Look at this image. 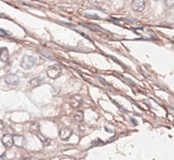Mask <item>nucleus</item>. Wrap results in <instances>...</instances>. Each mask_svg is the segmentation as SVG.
Masks as SVG:
<instances>
[{
	"label": "nucleus",
	"mask_w": 174,
	"mask_h": 160,
	"mask_svg": "<svg viewBox=\"0 0 174 160\" xmlns=\"http://www.w3.org/2000/svg\"><path fill=\"white\" fill-rule=\"evenodd\" d=\"M36 64V60L34 57L33 56H30V55H25L22 60H21V62H20V65L22 68L26 69V70H29V69H32L34 65Z\"/></svg>",
	"instance_id": "1"
},
{
	"label": "nucleus",
	"mask_w": 174,
	"mask_h": 160,
	"mask_svg": "<svg viewBox=\"0 0 174 160\" xmlns=\"http://www.w3.org/2000/svg\"><path fill=\"white\" fill-rule=\"evenodd\" d=\"M62 74V68L59 65H53L47 69V75L49 78L55 80Z\"/></svg>",
	"instance_id": "2"
},
{
	"label": "nucleus",
	"mask_w": 174,
	"mask_h": 160,
	"mask_svg": "<svg viewBox=\"0 0 174 160\" xmlns=\"http://www.w3.org/2000/svg\"><path fill=\"white\" fill-rule=\"evenodd\" d=\"M83 102V98L80 95H73L70 98L69 104L72 108H78Z\"/></svg>",
	"instance_id": "3"
},
{
	"label": "nucleus",
	"mask_w": 174,
	"mask_h": 160,
	"mask_svg": "<svg viewBox=\"0 0 174 160\" xmlns=\"http://www.w3.org/2000/svg\"><path fill=\"white\" fill-rule=\"evenodd\" d=\"M145 7H146V2H145V0H133L132 1V9L135 12H137V13L143 12Z\"/></svg>",
	"instance_id": "4"
},
{
	"label": "nucleus",
	"mask_w": 174,
	"mask_h": 160,
	"mask_svg": "<svg viewBox=\"0 0 174 160\" xmlns=\"http://www.w3.org/2000/svg\"><path fill=\"white\" fill-rule=\"evenodd\" d=\"M4 81L9 85H15L19 83V76L17 74H10L5 77Z\"/></svg>",
	"instance_id": "5"
},
{
	"label": "nucleus",
	"mask_w": 174,
	"mask_h": 160,
	"mask_svg": "<svg viewBox=\"0 0 174 160\" xmlns=\"http://www.w3.org/2000/svg\"><path fill=\"white\" fill-rule=\"evenodd\" d=\"M2 143L6 148H12L14 146V136L11 134H6L2 137Z\"/></svg>",
	"instance_id": "6"
},
{
	"label": "nucleus",
	"mask_w": 174,
	"mask_h": 160,
	"mask_svg": "<svg viewBox=\"0 0 174 160\" xmlns=\"http://www.w3.org/2000/svg\"><path fill=\"white\" fill-rule=\"evenodd\" d=\"M72 130L69 129L68 127H64L59 131V137L62 139V140H67V139H69L72 136Z\"/></svg>",
	"instance_id": "7"
},
{
	"label": "nucleus",
	"mask_w": 174,
	"mask_h": 160,
	"mask_svg": "<svg viewBox=\"0 0 174 160\" xmlns=\"http://www.w3.org/2000/svg\"><path fill=\"white\" fill-rule=\"evenodd\" d=\"M0 61L2 63H7L9 61V50L7 47L0 48Z\"/></svg>",
	"instance_id": "8"
},
{
	"label": "nucleus",
	"mask_w": 174,
	"mask_h": 160,
	"mask_svg": "<svg viewBox=\"0 0 174 160\" xmlns=\"http://www.w3.org/2000/svg\"><path fill=\"white\" fill-rule=\"evenodd\" d=\"M25 143V138L22 136H14V145L17 147H22Z\"/></svg>",
	"instance_id": "9"
},
{
	"label": "nucleus",
	"mask_w": 174,
	"mask_h": 160,
	"mask_svg": "<svg viewBox=\"0 0 174 160\" xmlns=\"http://www.w3.org/2000/svg\"><path fill=\"white\" fill-rule=\"evenodd\" d=\"M73 119L74 121L76 122H82L83 119H84V114L82 111H78L74 116H73Z\"/></svg>",
	"instance_id": "10"
},
{
	"label": "nucleus",
	"mask_w": 174,
	"mask_h": 160,
	"mask_svg": "<svg viewBox=\"0 0 174 160\" xmlns=\"http://www.w3.org/2000/svg\"><path fill=\"white\" fill-rule=\"evenodd\" d=\"M29 84H30V85L32 87H37L41 84V79L40 78H33V79L31 80Z\"/></svg>",
	"instance_id": "11"
},
{
	"label": "nucleus",
	"mask_w": 174,
	"mask_h": 160,
	"mask_svg": "<svg viewBox=\"0 0 174 160\" xmlns=\"http://www.w3.org/2000/svg\"><path fill=\"white\" fill-rule=\"evenodd\" d=\"M30 131L33 133V134H37L39 133V124H38L37 122H33L31 124V127H30Z\"/></svg>",
	"instance_id": "12"
},
{
	"label": "nucleus",
	"mask_w": 174,
	"mask_h": 160,
	"mask_svg": "<svg viewBox=\"0 0 174 160\" xmlns=\"http://www.w3.org/2000/svg\"><path fill=\"white\" fill-rule=\"evenodd\" d=\"M36 135L38 136V137H39V138L41 139V141L43 142L44 145H49V144L51 143V139H50V138H46L44 136H41L39 133H37Z\"/></svg>",
	"instance_id": "13"
},
{
	"label": "nucleus",
	"mask_w": 174,
	"mask_h": 160,
	"mask_svg": "<svg viewBox=\"0 0 174 160\" xmlns=\"http://www.w3.org/2000/svg\"><path fill=\"white\" fill-rule=\"evenodd\" d=\"M3 128H4V123H3L2 121H0V131H1Z\"/></svg>",
	"instance_id": "14"
}]
</instances>
